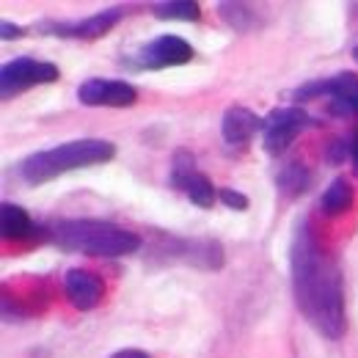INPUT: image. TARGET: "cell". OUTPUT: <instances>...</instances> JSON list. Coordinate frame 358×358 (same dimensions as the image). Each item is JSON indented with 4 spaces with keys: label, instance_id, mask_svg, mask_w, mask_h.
Segmentation results:
<instances>
[{
    "label": "cell",
    "instance_id": "cell-17",
    "mask_svg": "<svg viewBox=\"0 0 358 358\" xmlns=\"http://www.w3.org/2000/svg\"><path fill=\"white\" fill-rule=\"evenodd\" d=\"M182 193H185L199 210H210V207H215V199H218V190H215L213 179L207 177V174H201V171H196L193 177L185 179Z\"/></svg>",
    "mask_w": 358,
    "mask_h": 358
},
{
    "label": "cell",
    "instance_id": "cell-10",
    "mask_svg": "<svg viewBox=\"0 0 358 358\" xmlns=\"http://www.w3.org/2000/svg\"><path fill=\"white\" fill-rule=\"evenodd\" d=\"M78 99L89 108H133L138 102V89L127 80L89 78L78 86Z\"/></svg>",
    "mask_w": 358,
    "mask_h": 358
},
{
    "label": "cell",
    "instance_id": "cell-7",
    "mask_svg": "<svg viewBox=\"0 0 358 358\" xmlns=\"http://www.w3.org/2000/svg\"><path fill=\"white\" fill-rule=\"evenodd\" d=\"M61 78V69L50 61H39L31 55H20L14 61H6L0 69V94L3 99H11L34 86H47Z\"/></svg>",
    "mask_w": 358,
    "mask_h": 358
},
{
    "label": "cell",
    "instance_id": "cell-4",
    "mask_svg": "<svg viewBox=\"0 0 358 358\" xmlns=\"http://www.w3.org/2000/svg\"><path fill=\"white\" fill-rule=\"evenodd\" d=\"M328 99V113L339 119H358V75L339 72L334 78H317L292 91L295 102L309 99Z\"/></svg>",
    "mask_w": 358,
    "mask_h": 358
},
{
    "label": "cell",
    "instance_id": "cell-1",
    "mask_svg": "<svg viewBox=\"0 0 358 358\" xmlns=\"http://www.w3.org/2000/svg\"><path fill=\"white\" fill-rule=\"evenodd\" d=\"M289 281L292 298L301 317L314 331L339 342L348 331V309H345V275L336 257L320 243L312 224L298 221L289 243Z\"/></svg>",
    "mask_w": 358,
    "mask_h": 358
},
{
    "label": "cell",
    "instance_id": "cell-11",
    "mask_svg": "<svg viewBox=\"0 0 358 358\" xmlns=\"http://www.w3.org/2000/svg\"><path fill=\"white\" fill-rule=\"evenodd\" d=\"M64 292H66V301L72 303V309L91 312L105 298V281L94 270L72 268L66 270V275H64Z\"/></svg>",
    "mask_w": 358,
    "mask_h": 358
},
{
    "label": "cell",
    "instance_id": "cell-23",
    "mask_svg": "<svg viewBox=\"0 0 358 358\" xmlns=\"http://www.w3.org/2000/svg\"><path fill=\"white\" fill-rule=\"evenodd\" d=\"M110 358H152V356L143 353V350H138V348H124V350H116Z\"/></svg>",
    "mask_w": 358,
    "mask_h": 358
},
{
    "label": "cell",
    "instance_id": "cell-19",
    "mask_svg": "<svg viewBox=\"0 0 358 358\" xmlns=\"http://www.w3.org/2000/svg\"><path fill=\"white\" fill-rule=\"evenodd\" d=\"M199 169H196V157H193V152L190 149H177L174 155H171V174H169V185L174 187V190H182V185H185V179L193 177Z\"/></svg>",
    "mask_w": 358,
    "mask_h": 358
},
{
    "label": "cell",
    "instance_id": "cell-18",
    "mask_svg": "<svg viewBox=\"0 0 358 358\" xmlns=\"http://www.w3.org/2000/svg\"><path fill=\"white\" fill-rule=\"evenodd\" d=\"M152 14L157 20H182V22H196L201 20V6L196 0H166V3H155Z\"/></svg>",
    "mask_w": 358,
    "mask_h": 358
},
{
    "label": "cell",
    "instance_id": "cell-3",
    "mask_svg": "<svg viewBox=\"0 0 358 358\" xmlns=\"http://www.w3.org/2000/svg\"><path fill=\"white\" fill-rule=\"evenodd\" d=\"M116 157V143L108 138H75L50 149H39L22 157L14 166V174L25 185H45L78 169H91L99 163H110Z\"/></svg>",
    "mask_w": 358,
    "mask_h": 358
},
{
    "label": "cell",
    "instance_id": "cell-6",
    "mask_svg": "<svg viewBox=\"0 0 358 358\" xmlns=\"http://www.w3.org/2000/svg\"><path fill=\"white\" fill-rule=\"evenodd\" d=\"M312 124V116L301 105L273 108L268 116L262 119V146H265V152L273 155V157L284 155L292 146V141L303 130H309Z\"/></svg>",
    "mask_w": 358,
    "mask_h": 358
},
{
    "label": "cell",
    "instance_id": "cell-21",
    "mask_svg": "<svg viewBox=\"0 0 358 358\" xmlns=\"http://www.w3.org/2000/svg\"><path fill=\"white\" fill-rule=\"evenodd\" d=\"M348 157H350V138H336V141L331 143V149L325 152V160L334 163V166L345 163Z\"/></svg>",
    "mask_w": 358,
    "mask_h": 358
},
{
    "label": "cell",
    "instance_id": "cell-16",
    "mask_svg": "<svg viewBox=\"0 0 358 358\" xmlns=\"http://www.w3.org/2000/svg\"><path fill=\"white\" fill-rule=\"evenodd\" d=\"M218 17L224 20L234 34H248V31H254V28L259 25V14H257V8L248 6V3L224 0V3H218Z\"/></svg>",
    "mask_w": 358,
    "mask_h": 358
},
{
    "label": "cell",
    "instance_id": "cell-8",
    "mask_svg": "<svg viewBox=\"0 0 358 358\" xmlns=\"http://www.w3.org/2000/svg\"><path fill=\"white\" fill-rule=\"evenodd\" d=\"M124 8L122 6H113V8H102L96 14H91L86 20H78V22H58V20H45L36 25L39 34L45 36H58V39H78V42H94V39H102L108 36L122 20H124Z\"/></svg>",
    "mask_w": 358,
    "mask_h": 358
},
{
    "label": "cell",
    "instance_id": "cell-2",
    "mask_svg": "<svg viewBox=\"0 0 358 358\" xmlns=\"http://www.w3.org/2000/svg\"><path fill=\"white\" fill-rule=\"evenodd\" d=\"M42 237L61 251L69 254H86V257H102V259H119L141 251V237L102 218H64L52 221L42 229Z\"/></svg>",
    "mask_w": 358,
    "mask_h": 358
},
{
    "label": "cell",
    "instance_id": "cell-22",
    "mask_svg": "<svg viewBox=\"0 0 358 358\" xmlns=\"http://www.w3.org/2000/svg\"><path fill=\"white\" fill-rule=\"evenodd\" d=\"M0 36H3V42L22 39V36H25V28H22V25H14V22H8V20H3V22H0Z\"/></svg>",
    "mask_w": 358,
    "mask_h": 358
},
{
    "label": "cell",
    "instance_id": "cell-12",
    "mask_svg": "<svg viewBox=\"0 0 358 358\" xmlns=\"http://www.w3.org/2000/svg\"><path fill=\"white\" fill-rule=\"evenodd\" d=\"M257 133H262V119L245 108V105H231L224 110L221 119V135H224L226 149L231 152H243L248 149V143L257 138Z\"/></svg>",
    "mask_w": 358,
    "mask_h": 358
},
{
    "label": "cell",
    "instance_id": "cell-24",
    "mask_svg": "<svg viewBox=\"0 0 358 358\" xmlns=\"http://www.w3.org/2000/svg\"><path fill=\"white\" fill-rule=\"evenodd\" d=\"M350 166H353V174H358V130L350 135Z\"/></svg>",
    "mask_w": 358,
    "mask_h": 358
},
{
    "label": "cell",
    "instance_id": "cell-13",
    "mask_svg": "<svg viewBox=\"0 0 358 358\" xmlns=\"http://www.w3.org/2000/svg\"><path fill=\"white\" fill-rule=\"evenodd\" d=\"M312 182H314L312 169H309L306 163H301V160H289V163H284L281 171L275 174V187H278V193L287 196V199H298V196H303V193L312 187Z\"/></svg>",
    "mask_w": 358,
    "mask_h": 358
},
{
    "label": "cell",
    "instance_id": "cell-9",
    "mask_svg": "<svg viewBox=\"0 0 358 358\" xmlns=\"http://www.w3.org/2000/svg\"><path fill=\"white\" fill-rule=\"evenodd\" d=\"M193 55H196V50L187 39H182L177 34H163L141 47L130 58V66L143 69V72L146 69L157 72V69H169V66H182V64L193 61Z\"/></svg>",
    "mask_w": 358,
    "mask_h": 358
},
{
    "label": "cell",
    "instance_id": "cell-5",
    "mask_svg": "<svg viewBox=\"0 0 358 358\" xmlns=\"http://www.w3.org/2000/svg\"><path fill=\"white\" fill-rule=\"evenodd\" d=\"M155 254L166 257L169 262H182V265H193L199 270H221L226 262V251L218 240L210 237H169V234H157V245L152 248Z\"/></svg>",
    "mask_w": 358,
    "mask_h": 358
},
{
    "label": "cell",
    "instance_id": "cell-15",
    "mask_svg": "<svg viewBox=\"0 0 358 358\" xmlns=\"http://www.w3.org/2000/svg\"><path fill=\"white\" fill-rule=\"evenodd\" d=\"M350 207H353V185L348 182V177H336L320 196V210L334 218V215L348 213Z\"/></svg>",
    "mask_w": 358,
    "mask_h": 358
},
{
    "label": "cell",
    "instance_id": "cell-25",
    "mask_svg": "<svg viewBox=\"0 0 358 358\" xmlns=\"http://www.w3.org/2000/svg\"><path fill=\"white\" fill-rule=\"evenodd\" d=\"M353 58H356V61H358V45L353 47Z\"/></svg>",
    "mask_w": 358,
    "mask_h": 358
},
{
    "label": "cell",
    "instance_id": "cell-14",
    "mask_svg": "<svg viewBox=\"0 0 358 358\" xmlns=\"http://www.w3.org/2000/svg\"><path fill=\"white\" fill-rule=\"evenodd\" d=\"M0 231H3L6 240H28V237H36L42 229L31 221V215L20 204L3 201V207H0Z\"/></svg>",
    "mask_w": 358,
    "mask_h": 358
},
{
    "label": "cell",
    "instance_id": "cell-20",
    "mask_svg": "<svg viewBox=\"0 0 358 358\" xmlns=\"http://www.w3.org/2000/svg\"><path fill=\"white\" fill-rule=\"evenodd\" d=\"M218 201L224 207H229V210H234V213H245L251 207V199L243 190H237V187H221L218 190Z\"/></svg>",
    "mask_w": 358,
    "mask_h": 358
}]
</instances>
